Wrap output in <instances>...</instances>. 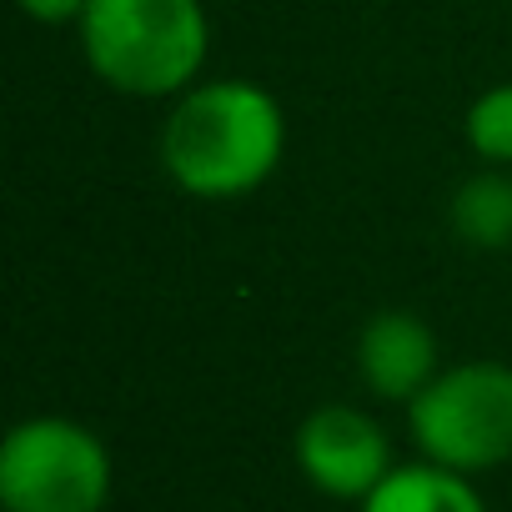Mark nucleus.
Listing matches in <instances>:
<instances>
[{"label": "nucleus", "mask_w": 512, "mask_h": 512, "mask_svg": "<svg viewBox=\"0 0 512 512\" xmlns=\"http://www.w3.org/2000/svg\"><path fill=\"white\" fill-rule=\"evenodd\" d=\"M447 221L457 241L472 251H507L512 246V176L507 171H477L452 191Z\"/></svg>", "instance_id": "8"}, {"label": "nucleus", "mask_w": 512, "mask_h": 512, "mask_svg": "<svg viewBox=\"0 0 512 512\" xmlns=\"http://www.w3.org/2000/svg\"><path fill=\"white\" fill-rule=\"evenodd\" d=\"M16 6L31 16V21H41V26H81V16H86V6L91 0H16Z\"/></svg>", "instance_id": "10"}, {"label": "nucleus", "mask_w": 512, "mask_h": 512, "mask_svg": "<svg viewBox=\"0 0 512 512\" xmlns=\"http://www.w3.org/2000/svg\"><path fill=\"white\" fill-rule=\"evenodd\" d=\"M287 116L272 91L251 81H206L181 91L161 126L166 176L201 201L256 191L282 161Z\"/></svg>", "instance_id": "1"}, {"label": "nucleus", "mask_w": 512, "mask_h": 512, "mask_svg": "<svg viewBox=\"0 0 512 512\" xmlns=\"http://www.w3.org/2000/svg\"><path fill=\"white\" fill-rule=\"evenodd\" d=\"M297 467L317 492L337 502H367L392 477L397 462L387 432L367 412L332 402L297 427Z\"/></svg>", "instance_id": "5"}, {"label": "nucleus", "mask_w": 512, "mask_h": 512, "mask_svg": "<svg viewBox=\"0 0 512 512\" xmlns=\"http://www.w3.org/2000/svg\"><path fill=\"white\" fill-rule=\"evenodd\" d=\"M362 512H487V507L462 472H447L437 462H407L392 467V477L362 502Z\"/></svg>", "instance_id": "7"}, {"label": "nucleus", "mask_w": 512, "mask_h": 512, "mask_svg": "<svg viewBox=\"0 0 512 512\" xmlns=\"http://www.w3.org/2000/svg\"><path fill=\"white\" fill-rule=\"evenodd\" d=\"M111 497L106 442L71 417L16 422L0 442V507L6 512H101Z\"/></svg>", "instance_id": "4"}, {"label": "nucleus", "mask_w": 512, "mask_h": 512, "mask_svg": "<svg viewBox=\"0 0 512 512\" xmlns=\"http://www.w3.org/2000/svg\"><path fill=\"white\" fill-rule=\"evenodd\" d=\"M211 26L201 0H91L81 51L121 96H181L201 76Z\"/></svg>", "instance_id": "2"}, {"label": "nucleus", "mask_w": 512, "mask_h": 512, "mask_svg": "<svg viewBox=\"0 0 512 512\" xmlns=\"http://www.w3.org/2000/svg\"><path fill=\"white\" fill-rule=\"evenodd\" d=\"M407 427L422 462L447 472H492L512 462V367L457 362L442 367L417 402H407Z\"/></svg>", "instance_id": "3"}, {"label": "nucleus", "mask_w": 512, "mask_h": 512, "mask_svg": "<svg viewBox=\"0 0 512 512\" xmlns=\"http://www.w3.org/2000/svg\"><path fill=\"white\" fill-rule=\"evenodd\" d=\"M462 131H467V146H472L482 161L512 166V81L482 91V96L467 106Z\"/></svg>", "instance_id": "9"}, {"label": "nucleus", "mask_w": 512, "mask_h": 512, "mask_svg": "<svg viewBox=\"0 0 512 512\" xmlns=\"http://www.w3.org/2000/svg\"><path fill=\"white\" fill-rule=\"evenodd\" d=\"M437 337L417 312H377L357 337V377L382 402H417L437 377Z\"/></svg>", "instance_id": "6"}]
</instances>
